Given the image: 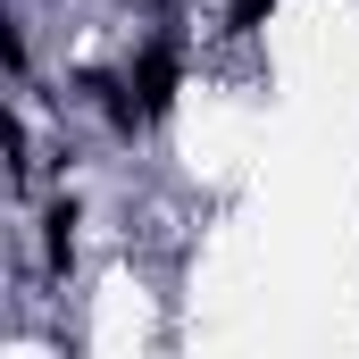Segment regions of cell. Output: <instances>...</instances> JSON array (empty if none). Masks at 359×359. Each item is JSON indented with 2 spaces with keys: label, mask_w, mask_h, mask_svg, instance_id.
Wrapping results in <instances>:
<instances>
[{
  "label": "cell",
  "mask_w": 359,
  "mask_h": 359,
  "mask_svg": "<svg viewBox=\"0 0 359 359\" xmlns=\"http://www.w3.org/2000/svg\"><path fill=\"white\" fill-rule=\"evenodd\" d=\"M176 76H184L176 42H142V50H134L126 84H134V100H142V117H168V109H176Z\"/></svg>",
  "instance_id": "obj_1"
},
{
  "label": "cell",
  "mask_w": 359,
  "mask_h": 359,
  "mask_svg": "<svg viewBox=\"0 0 359 359\" xmlns=\"http://www.w3.org/2000/svg\"><path fill=\"white\" fill-rule=\"evenodd\" d=\"M76 226H84V209H76V201H50V209H42V243H50V268H67V259H76Z\"/></svg>",
  "instance_id": "obj_2"
},
{
  "label": "cell",
  "mask_w": 359,
  "mask_h": 359,
  "mask_svg": "<svg viewBox=\"0 0 359 359\" xmlns=\"http://www.w3.org/2000/svg\"><path fill=\"white\" fill-rule=\"evenodd\" d=\"M276 8H284V0H234V8H226V34H259Z\"/></svg>",
  "instance_id": "obj_3"
},
{
  "label": "cell",
  "mask_w": 359,
  "mask_h": 359,
  "mask_svg": "<svg viewBox=\"0 0 359 359\" xmlns=\"http://www.w3.org/2000/svg\"><path fill=\"white\" fill-rule=\"evenodd\" d=\"M0 142H8V176L25 184V168H34V159H25V117H8V126H0Z\"/></svg>",
  "instance_id": "obj_4"
}]
</instances>
